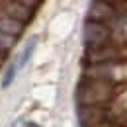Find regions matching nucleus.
Instances as JSON below:
<instances>
[{
	"instance_id": "4",
	"label": "nucleus",
	"mask_w": 127,
	"mask_h": 127,
	"mask_svg": "<svg viewBox=\"0 0 127 127\" xmlns=\"http://www.w3.org/2000/svg\"><path fill=\"white\" fill-rule=\"evenodd\" d=\"M115 18V8L111 6L110 2H104V0H94L88 8V20H94V22H102V24H108Z\"/></svg>"
},
{
	"instance_id": "8",
	"label": "nucleus",
	"mask_w": 127,
	"mask_h": 127,
	"mask_svg": "<svg viewBox=\"0 0 127 127\" xmlns=\"http://www.w3.org/2000/svg\"><path fill=\"white\" fill-rule=\"evenodd\" d=\"M0 32L6 33V35L16 37V35H20V33L24 32V22L14 20V18H10V16L0 18Z\"/></svg>"
},
{
	"instance_id": "10",
	"label": "nucleus",
	"mask_w": 127,
	"mask_h": 127,
	"mask_svg": "<svg viewBox=\"0 0 127 127\" xmlns=\"http://www.w3.org/2000/svg\"><path fill=\"white\" fill-rule=\"evenodd\" d=\"M16 70H18V63L16 61L8 64V68H6V72H4V78H2V88H8V86L12 84V80L16 78Z\"/></svg>"
},
{
	"instance_id": "2",
	"label": "nucleus",
	"mask_w": 127,
	"mask_h": 127,
	"mask_svg": "<svg viewBox=\"0 0 127 127\" xmlns=\"http://www.w3.org/2000/svg\"><path fill=\"white\" fill-rule=\"evenodd\" d=\"M110 28L102 22H94V20H86L84 30H82V39L86 43V47H100L104 43L110 41Z\"/></svg>"
},
{
	"instance_id": "14",
	"label": "nucleus",
	"mask_w": 127,
	"mask_h": 127,
	"mask_svg": "<svg viewBox=\"0 0 127 127\" xmlns=\"http://www.w3.org/2000/svg\"><path fill=\"white\" fill-rule=\"evenodd\" d=\"M104 2H110V4H113V2H123V0H104Z\"/></svg>"
},
{
	"instance_id": "1",
	"label": "nucleus",
	"mask_w": 127,
	"mask_h": 127,
	"mask_svg": "<svg viewBox=\"0 0 127 127\" xmlns=\"http://www.w3.org/2000/svg\"><path fill=\"white\" fill-rule=\"evenodd\" d=\"M76 104L80 106H106L115 96V84L111 78H84L76 86Z\"/></svg>"
},
{
	"instance_id": "5",
	"label": "nucleus",
	"mask_w": 127,
	"mask_h": 127,
	"mask_svg": "<svg viewBox=\"0 0 127 127\" xmlns=\"http://www.w3.org/2000/svg\"><path fill=\"white\" fill-rule=\"evenodd\" d=\"M117 57V49L110 47L108 43L100 45V47H88L86 51V63H108V61H113Z\"/></svg>"
},
{
	"instance_id": "11",
	"label": "nucleus",
	"mask_w": 127,
	"mask_h": 127,
	"mask_svg": "<svg viewBox=\"0 0 127 127\" xmlns=\"http://www.w3.org/2000/svg\"><path fill=\"white\" fill-rule=\"evenodd\" d=\"M86 127H119V123L113 121L111 117H108V119H102L98 123H92V125H86Z\"/></svg>"
},
{
	"instance_id": "9",
	"label": "nucleus",
	"mask_w": 127,
	"mask_h": 127,
	"mask_svg": "<svg viewBox=\"0 0 127 127\" xmlns=\"http://www.w3.org/2000/svg\"><path fill=\"white\" fill-rule=\"evenodd\" d=\"M37 41H39V37H37V35H33V37H30V39H28V43H26V47H24V51H22L20 59L16 61V63H18V68L28 64V61L32 59L33 51H35V47H37Z\"/></svg>"
},
{
	"instance_id": "13",
	"label": "nucleus",
	"mask_w": 127,
	"mask_h": 127,
	"mask_svg": "<svg viewBox=\"0 0 127 127\" xmlns=\"http://www.w3.org/2000/svg\"><path fill=\"white\" fill-rule=\"evenodd\" d=\"M2 59H4V49H0V63H2Z\"/></svg>"
},
{
	"instance_id": "3",
	"label": "nucleus",
	"mask_w": 127,
	"mask_h": 127,
	"mask_svg": "<svg viewBox=\"0 0 127 127\" xmlns=\"http://www.w3.org/2000/svg\"><path fill=\"white\" fill-rule=\"evenodd\" d=\"M76 115H78L80 127L92 125V123H98V121L110 117L106 106H80V104H78V108H76Z\"/></svg>"
},
{
	"instance_id": "7",
	"label": "nucleus",
	"mask_w": 127,
	"mask_h": 127,
	"mask_svg": "<svg viewBox=\"0 0 127 127\" xmlns=\"http://www.w3.org/2000/svg\"><path fill=\"white\" fill-rule=\"evenodd\" d=\"M84 76L88 78H111L113 76V66L111 63H92L86 70H84Z\"/></svg>"
},
{
	"instance_id": "6",
	"label": "nucleus",
	"mask_w": 127,
	"mask_h": 127,
	"mask_svg": "<svg viewBox=\"0 0 127 127\" xmlns=\"http://www.w3.org/2000/svg\"><path fill=\"white\" fill-rule=\"evenodd\" d=\"M6 16L14 18V20H20V22H30L33 16V10L30 8V6H26V4H22V2H18V0H14V2H10V4H6Z\"/></svg>"
},
{
	"instance_id": "12",
	"label": "nucleus",
	"mask_w": 127,
	"mask_h": 127,
	"mask_svg": "<svg viewBox=\"0 0 127 127\" xmlns=\"http://www.w3.org/2000/svg\"><path fill=\"white\" fill-rule=\"evenodd\" d=\"M18 127H39V125H35V123H18Z\"/></svg>"
}]
</instances>
